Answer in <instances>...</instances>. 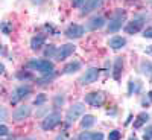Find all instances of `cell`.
<instances>
[{"label":"cell","mask_w":152,"mask_h":140,"mask_svg":"<svg viewBox=\"0 0 152 140\" xmlns=\"http://www.w3.org/2000/svg\"><path fill=\"white\" fill-rule=\"evenodd\" d=\"M149 100H152V90L149 92Z\"/></svg>","instance_id":"cell-34"},{"label":"cell","mask_w":152,"mask_h":140,"mask_svg":"<svg viewBox=\"0 0 152 140\" xmlns=\"http://www.w3.org/2000/svg\"><path fill=\"white\" fill-rule=\"evenodd\" d=\"M143 37L145 38H152V28H148L143 31Z\"/></svg>","instance_id":"cell-25"},{"label":"cell","mask_w":152,"mask_h":140,"mask_svg":"<svg viewBox=\"0 0 152 140\" xmlns=\"http://www.w3.org/2000/svg\"><path fill=\"white\" fill-rule=\"evenodd\" d=\"M142 72H143L145 75H148V76L152 75V64H151L149 61H143V62H142Z\"/></svg>","instance_id":"cell-19"},{"label":"cell","mask_w":152,"mask_h":140,"mask_svg":"<svg viewBox=\"0 0 152 140\" xmlns=\"http://www.w3.org/2000/svg\"><path fill=\"white\" fill-rule=\"evenodd\" d=\"M91 140H104V134L94 133V134H91Z\"/></svg>","instance_id":"cell-26"},{"label":"cell","mask_w":152,"mask_h":140,"mask_svg":"<svg viewBox=\"0 0 152 140\" xmlns=\"http://www.w3.org/2000/svg\"><path fill=\"white\" fill-rule=\"evenodd\" d=\"M55 140H66V139H64V136H58Z\"/></svg>","instance_id":"cell-33"},{"label":"cell","mask_w":152,"mask_h":140,"mask_svg":"<svg viewBox=\"0 0 152 140\" xmlns=\"http://www.w3.org/2000/svg\"><path fill=\"white\" fill-rule=\"evenodd\" d=\"M44 41H46V38L43 37V35H38V37H34L32 40H31V47L34 49V50H37V49H40L43 44H44Z\"/></svg>","instance_id":"cell-16"},{"label":"cell","mask_w":152,"mask_h":140,"mask_svg":"<svg viewBox=\"0 0 152 140\" xmlns=\"http://www.w3.org/2000/svg\"><path fill=\"white\" fill-rule=\"evenodd\" d=\"M85 3V0H73V6L75 8H81Z\"/></svg>","instance_id":"cell-28"},{"label":"cell","mask_w":152,"mask_h":140,"mask_svg":"<svg viewBox=\"0 0 152 140\" xmlns=\"http://www.w3.org/2000/svg\"><path fill=\"white\" fill-rule=\"evenodd\" d=\"M44 100H46V96H44V95H40V96L35 99V105H41Z\"/></svg>","instance_id":"cell-22"},{"label":"cell","mask_w":152,"mask_h":140,"mask_svg":"<svg viewBox=\"0 0 152 140\" xmlns=\"http://www.w3.org/2000/svg\"><path fill=\"white\" fill-rule=\"evenodd\" d=\"M6 116H8V113H6V110H5L3 107H0V120H3V119H6Z\"/></svg>","instance_id":"cell-27"},{"label":"cell","mask_w":152,"mask_h":140,"mask_svg":"<svg viewBox=\"0 0 152 140\" xmlns=\"http://www.w3.org/2000/svg\"><path fill=\"white\" fill-rule=\"evenodd\" d=\"M79 140H91V134L90 133H82L81 136H79Z\"/></svg>","instance_id":"cell-24"},{"label":"cell","mask_w":152,"mask_h":140,"mask_svg":"<svg viewBox=\"0 0 152 140\" xmlns=\"http://www.w3.org/2000/svg\"><path fill=\"white\" fill-rule=\"evenodd\" d=\"M8 133H9V130H8V126H6V125H0V136L3 137V136H6Z\"/></svg>","instance_id":"cell-23"},{"label":"cell","mask_w":152,"mask_h":140,"mask_svg":"<svg viewBox=\"0 0 152 140\" xmlns=\"http://www.w3.org/2000/svg\"><path fill=\"white\" fill-rule=\"evenodd\" d=\"M28 67L29 69H34V70H38L44 75H53V64L47 59H34V61H29L28 62Z\"/></svg>","instance_id":"cell-1"},{"label":"cell","mask_w":152,"mask_h":140,"mask_svg":"<svg viewBox=\"0 0 152 140\" xmlns=\"http://www.w3.org/2000/svg\"><path fill=\"white\" fill-rule=\"evenodd\" d=\"M56 50H55V47H50V49H47L46 50V56H49V55H52V54H55Z\"/></svg>","instance_id":"cell-30"},{"label":"cell","mask_w":152,"mask_h":140,"mask_svg":"<svg viewBox=\"0 0 152 140\" xmlns=\"http://www.w3.org/2000/svg\"><path fill=\"white\" fill-rule=\"evenodd\" d=\"M73 52H75V46H73V44H64V46H61V47L56 50V59H58V61H64V59L69 58Z\"/></svg>","instance_id":"cell-6"},{"label":"cell","mask_w":152,"mask_h":140,"mask_svg":"<svg viewBox=\"0 0 152 140\" xmlns=\"http://www.w3.org/2000/svg\"><path fill=\"white\" fill-rule=\"evenodd\" d=\"M29 114H31V107H28V105L18 107V108L14 111V119H15V120H23V119L29 117Z\"/></svg>","instance_id":"cell-11"},{"label":"cell","mask_w":152,"mask_h":140,"mask_svg":"<svg viewBox=\"0 0 152 140\" xmlns=\"http://www.w3.org/2000/svg\"><path fill=\"white\" fill-rule=\"evenodd\" d=\"M93 125H94V117L91 116V114H85V116L82 117V120H81V126L84 130H87V128H91Z\"/></svg>","instance_id":"cell-15"},{"label":"cell","mask_w":152,"mask_h":140,"mask_svg":"<svg viewBox=\"0 0 152 140\" xmlns=\"http://www.w3.org/2000/svg\"><path fill=\"white\" fill-rule=\"evenodd\" d=\"M61 122V114L59 113H50V114H47V116L44 117V120H43V123H41V126H43V130H52V128H55V126L58 125Z\"/></svg>","instance_id":"cell-3"},{"label":"cell","mask_w":152,"mask_h":140,"mask_svg":"<svg viewBox=\"0 0 152 140\" xmlns=\"http://www.w3.org/2000/svg\"><path fill=\"white\" fill-rule=\"evenodd\" d=\"M62 102H64V97H62V96H56L55 104H56V105H59V104H62Z\"/></svg>","instance_id":"cell-29"},{"label":"cell","mask_w":152,"mask_h":140,"mask_svg":"<svg viewBox=\"0 0 152 140\" xmlns=\"http://www.w3.org/2000/svg\"><path fill=\"white\" fill-rule=\"evenodd\" d=\"M125 44H126V40H125V38H122V37H114V38H111V40H110V47L114 49V50L123 47Z\"/></svg>","instance_id":"cell-14"},{"label":"cell","mask_w":152,"mask_h":140,"mask_svg":"<svg viewBox=\"0 0 152 140\" xmlns=\"http://www.w3.org/2000/svg\"><path fill=\"white\" fill-rule=\"evenodd\" d=\"M104 24H105V18L104 17H96L91 21H88V29H90V31H96V29H100Z\"/></svg>","instance_id":"cell-13"},{"label":"cell","mask_w":152,"mask_h":140,"mask_svg":"<svg viewBox=\"0 0 152 140\" xmlns=\"http://www.w3.org/2000/svg\"><path fill=\"white\" fill-rule=\"evenodd\" d=\"M79 67H81V64L78 61H75V62H70V64H67L66 67H64V73H75V72H78L79 70Z\"/></svg>","instance_id":"cell-18"},{"label":"cell","mask_w":152,"mask_h":140,"mask_svg":"<svg viewBox=\"0 0 152 140\" xmlns=\"http://www.w3.org/2000/svg\"><path fill=\"white\" fill-rule=\"evenodd\" d=\"M120 139V133L119 131H111L108 136V140H119Z\"/></svg>","instance_id":"cell-21"},{"label":"cell","mask_w":152,"mask_h":140,"mask_svg":"<svg viewBox=\"0 0 152 140\" xmlns=\"http://www.w3.org/2000/svg\"><path fill=\"white\" fill-rule=\"evenodd\" d=\"M3 72H5V66L2 64V62H0V75H2Z\"/></svg>","instance_id":"cell-31"},{"label":"cell","mask_w":152,"mask_h":140,"mask_svg":"<svg viewBox=\"0 0 152 140\" xmlns=\"http://www.w3.org/2000/svg\"><path fill=\"white\" fill-rule=\"evenodd\" d=\"M122 67H123V61H122V58H117L116 61H114V72H113L114 79H119V78H120Z\"/></svg>","instance_id":"cell-17"},{"label":"cell","mask_w":152,"mask_h":140,"mask_svg":"<svg viewBox=\"0 0 152 140\" xmlns=\"http://www.w3.org/2000/svg\"><path fill=\"white\" fill-rule=\"evenodd\" d=\"M146 54H149V55H152V46L146 49Z\"/></svg>","instance_id":"cell-32"},{"label":"cell","mask_w":152,"mask_h":140,"mask_svg":"<svg viewBox=\"0 0 152 140\" xmlns=\"http://www.w3.org/2000/svg\"><path fill=\"white\" fill-rule=\"evenodd\" d=\"M84 34V28L79 26V24H70L66 31V35L69 38H81Z\"/></svg>","instance_id":"cell-10"},{"label":"cell","mask_w":152,"mask_h":140,"mask_svg":"<svg viewBox=\"0 0 152 140\" xmlns=\"http://www.w3.org/2000/svg\"><path fill=\"white\" fill-rule=\"evenodd\" d=\"M104 3V0H87V2L82 5V15H85V14H90L91 11H94V9H97L100 5Z\"/></svg>","instance_id":"cell-8"},{"label":"cell","mask_w":152,"mask_h":140,"mask_svg":"<svg viewBox=\"0 0 152 140\" xmlns=\"http://www.w3.org/2000/svg\"><path fill=\"white\" fill-rule=\"evenodd\" d=\"M85 111V105L84 104H75L72 105L69 110H67V114H66V119H67V123H73L75 120H78Z\"/></svg>","instance_id":"cell-2"},{"label":"cell","mask_w":152,"mask_h":140,"mask_svg":"<svg viewBox=\"0 0 152 140\" xmlns=\"http://www.w3.org/2000/svg\"><path fill=\"white\" fill-rule=\"evenodd\" d=\"M131 140H137V139H131Z\"/></svg>","instance_id":"cell-36"},{"label":"cell","mask_w":152,"mask_h":140,"mask_svg":"<svg viewBox=\"0 0 152 140\" xmlns=\"http://www.w3.org/2000/svg\"><path fill=\"white\" fill-rule=\"evenodd\" d=\"M148 133H149V136H151V139H152V128H151V130H149Z\"/></svg>","instance_id":"cell-35"},{"label":"cell","mask_w":152,"mask_h":140,"mask_svg":"<svg viewBox=\"0 0 152 140\" xmlns=\"http://www.w3.org/2000/svg\"><path fill=\"white\" fill-rule=\"evenodd\" d=\"M99 78V69H88L85 72V75L81 78V82L82 84H91V82H96Z\"/></svg>","instance_id":"cell-7"},{"label":"cell","mask_w":152,"mask_h":140,"mask_svg":"<svg viewBox=\"0 0 152 140\" xmlns=\"http://www.w3.org/2000/svg\"><path fill=\"white\" fill-rule=\"evenodd\" d=\"M29 93H31V87H28V85H21V87H18L17 90H15V93H14V97L11 99V104H17L20 99L26 97Z\"/></svg>","instance_id":"cell-9"},{"label":"cell","mask_w":152,"mask_h":140,"mask_svg":"<svg viewBox=\"0 0 152 140\" xmlns=\"http://www.w3.org/2000/svg\"><path fill=\"white\" fill-rule=\"evenodd\" d=\"M148 114H140V116H138V120L134 123V126H135V128H138V126H142L145 122H148Z\"/></svg>","instance_id":"cell-20"},{"label":"cell","mask_w":152,"mask_h":140,"mask_svg":"<svg viewBox=\"0 0 152 140\" xmlns=\"http://www.w3.org/2000/svg\"><path fill=\"white\" fill-rule=\"evenodd\" d=\"M104 100H105V96L102 93H99V92H93L85 97V102L88 105H91V107H100L104 104Z\"/></svg>","instance_id":"cell-4"},{"label":"cell","mask_w":152,"mask_h":140,"mask_svg":"<svg viewBox=\"0 0 152 140\" xmlns=\"http://www.w3.org/2000/svg\"><path fill=\"white\" fill-rule=\"evenodd\" d=\"M123 18H125V12H119V14L110 21V24H108V32H111V34L117 32V31L122 28V24H123Z\"/></svg>","instance_id":"cell-5"},{"label":"cell","mask_w":152,"mask_h":140,"mask_svg":"<svg viewBox=\"0 0 152 140\" xmlns=\"http://www.w3.org/2000/svg\"><path fill=\"white\" fill-rule=\"evenodd\" d=\"M143 28V21L142 20H132L129 21V24L125 28V31L128 32V34H137L138 31H142Z\"/></svg>","instance_id":"cell-12"}]
</instances>
